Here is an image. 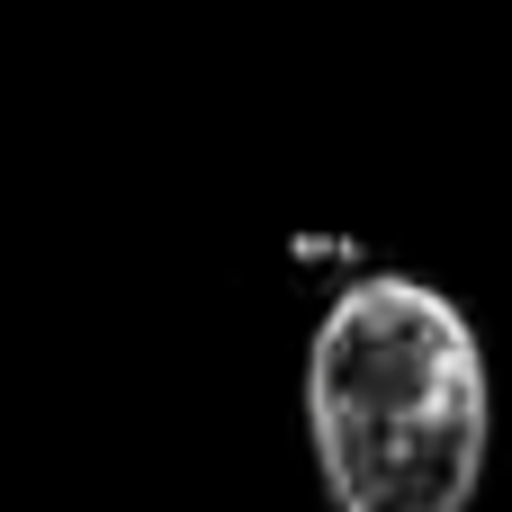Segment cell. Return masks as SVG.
<instances>
[{"instance_id":"6da1fadb","label":"cell","mask_w":512,"mask_h":512,"mask_svg":"<svg viewBox=\"0 0 512 512\" xmlns=\"http://www.w3.org/2000/svg\"><path fill=\"white\" fill-rule=\"evenodd\" d=\"M486 342L405 270L351 279L306 342V441L333 512H468L486 486Z\"/></svg>"}]
</instances>
